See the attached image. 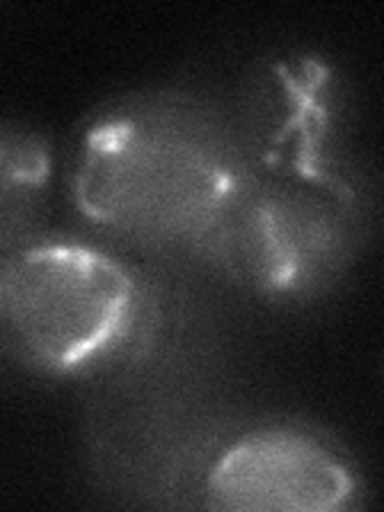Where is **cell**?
<instances>
[{"mask_svg": "<svg viewBox=\"0 0 384 512\" xmlns=\"http://www.w3.org/2000/svg\"><path fill=\"white\" fill-rule=\"evenodd\" d=\"M135 317V279L100 250L32 244L0 276V327L45 372L71 375L109 356Z\"/></svg>", "mask_w": 384, "mask_h": 512, "instance_id": "obj_2", "label": "cell"}, {"mask_svg": "<svg viewBox=\"0 0 384 512\" xmlns=\"http://www.w3.org/2000/svg\"><path fill=\"white\" fill-rule=\"evenodd\" d=\"M48 173L52 154L39 135L0 128V221L23 218L36 192L48 183Z\"/></svg>", "mask_w": 384, "mask_h": 512, "instance_id": "obj_4", "label": "cell"}, {"mask_svg": "<svg viewBox=\"0 0 384 512\" xmlns=\"http://www.w3.org/2000/svg\"><path fill=\"white\" fill-rule=\"evenodd\" d=\"M247 183L231 135L186 96H148L100 116L80 148L74 199L138 244L202 247Z\"/></svg>", "mask_w": 384, "mask_h": 512, "instance_id": "obj_1", "label": "cell"}, {"mask_svg": "<svg viewBox=\"0 0 384 512\" xmlns=\"http://www.w3.org/2000/svg\"><path fill=\"white\" fill-rule=\"evenodd\" d=\"M356 480L327 445L295 429H260L234 442L208 474V500L221 509L327 512L343 506Z\"/></svg>", "mask_w": 384, "mask_h": 512, "instance_id": "obj_3", "label": "cell"}]
</instances>
